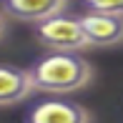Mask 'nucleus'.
<instances>
[{
    "label": "nucleus",
    "mask_w": 123,
    "mask_h": 123,
    "mask_svg": "<svg viewBox=\"0 0 123 123\" xmlns=\"http://www.w3.org/2000/svg\"><path fill=\"white\" fill-rule=\"evenodd\" d=\"M28 73L35 91L48 96H65L86 88L93 80V65L80 53L50 50L33 60Z\"/></svg>",
    "instance_id": "obj_1"
},
{
    "label": "nucleus",
    "mask_w": 123,
    "mask_h": 123,
    "mask_svg": "<svg viewBox=\"0 0 123 123\" xmlns=\"http://www.w3.org/2000/svg\"><path fill=\"white\" fill-rule=\"evenodd\" d=\"M33 35L40 45L50 50H68V53H80L83 48H91L86 30H83L80 15H68L60 13L50 20L33 25Z\"/></svg>",
    "instance_id": "obj_2"
},
{
    "label": "nucleus",
    "mask_w": 123,
    "mask_h": 123,
    "mask_svg": "<svg viewBox=\"0 0 123 123\" xmlns=\"http://www.w3.org/2000/svg\"><path fill=\"white\" fill-rule=\"evenodd\" d=\"M25 123H93V118L86 105L60 96H48L30 105Z\"/></svg>",
    "instance_id": "obj_3"
},
{
    "label": "nucleus",
    "mask_w": 123,
    "mask_h": 123,
    "mask_svg": "<svg viewBox=\"0 0 123 123\" xmlns=\"http://www.w3.org/2000/svg\"><path fill=\"white\" fill-rule=\"evenodd\" d=\"M70 0H0V10L5 18L20 20V23H43L68 10Z\"/></svg>",
    "instance_id": "obj_4"
},
{
    "label": "nucleus",
    "mask_w": 123,
    "mask_h": 123,
    "mask_svg": "<svg viewBox=\"0 0 123 123\" xmlns=\"http://www.w3.org/2000/svg\"><path fill=\"white\" fill-rule=\"evenodd\" d=\"M83 30H86L91 48H111L123 43V15L108 13H83L80 15Z\"/></svg>",
    "instance_id": "obj_5"
},
{
    "label": "nucleus",
    "mask_w": 123,
    "mask_h": 123,
    "mask_svg": "<svg viewBox=\"0 0 123 123\" xmlns=\"http://www.w3.org/2000/svg\"><path fill=\"white\" fill-rule=\"evenodd\" d=\"M35 91L28 68L0 63V105H15Z\"/></svg>",
    "instance_id": "obj_6"
},
{
    "label": "nucleus",
    "mask_w": 123,
    "mask_h": 123,
    "mask_svg": "<svg viewBox=\"0 0 123 123\" xmlns=\"http://www.w3.org/2000/svg\"><path fill=\"white\" fill-rule=\"evenodd\" d=\"M88 13H108V15H123V0H80Z\"/></svg>",
    "instance_id": "obj_7"
},
{
    "label": "nucleus",
    "mask_w": 123,
    "mask_h": 123,
    "mask_svg": "<svg viewBox=\"0 0 123 123\" xmlns=\"http://www.w3.org/2000/svg\"><path fill=\"white\" fill-rule=\"evenodd\" d=\"M5 30H8V18H5V13L0 10V38L5 35Z\"/></svg>",
    "instance_id": "obj_8"
}]
</instances>
